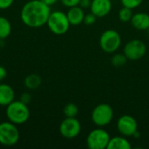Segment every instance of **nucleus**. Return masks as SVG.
<instances>
[{
	"instance_id": "6",
	"label": "nucleus",
	"mask_w": 149,
	"mask_h": 149,
	"mask_svg": "<svg viewBox=\"0 0 149 149\" xmlns=\"http://www.w3.org/2000/svg\"><path fill=\"white\" fill-rule=\"evenodd\" d=\"M114 116L113 107L106 103L100 104L92 112V121L100 127L109 125Z\"/></svg>"
},
{
	"instance_id": "29",
	"label": "nucleus",
	"mask_w": 149,
	"mask_h": 149,
	"mask_svg": "<svg viewBox=\"0 0 149 149\" xmlns=\"http://www.w3.org/2000/svg\"><path fill=\"white\" fill-rule=\"evenodd\" d=\"M148 32H149V29H148Z\"/></svg>"
},
{
	"instance_id": "26",
	"label": "nucleus",
	"mask_w": 149,
	"mask_h": 149,
	"mask_svg": "<svg viewBox=\"0 0 149 149\" xmlns=\"http://www.w3.org/2000/svg\"><path fill=\"white\" fill-rule=\"evenodd\" d=\"M91 3H92V0H80L79 5L83 9H86V8H90Z\"/></svg>"
},
{
	"instance_id": "15",
	"label": "nucleus",
	"mask_w": 149,
	"mask_h": 149,
	"mask_svg": "<svg viewBox=\"0 0 149 149\" xmlns=\"http://www.w3.org/2000/svg\"><path fill=\"white\" fill-rule=\"evenodd\" d=\"M107 149H131L132 146L127 137L121 136H115L111 138L109 143L107 145Z\"/></svg>"
},
{
	"instance_id": "12",
	"label": "nucleus",
	"mask_w": 149,
	"mask_h": 149,
	"mask_svg": "<svg viewBox=\"0 0 149 149\" xmlns=\"http://www.w3.org/2000/svg\"><path fill=\"white\" fill-rule=\"evenodd\" d=\"M84 9L81 8L79 5L70 7L68 11L66 12V16L68 17L69 23L71 25H79L83 23L85 17Z\"/></svg>"
},
{
	"instance_id": "11",
	"label": "nucleus",
	"mask_w": 149,
	"mask_h": 149,
	"mask_svg": "<svg viewBox=\"0 0 149 149\" xmlns=\"http://www.w3.org/2000/svg\"><path fill=\"white\" fill-rule=\"evenodd\" d=\"M112 10V0H92L90 10L97 17L107 16Z\"/></svg>"
},
{
	"instance_id": "1",
	"label": "nucleus",
	"mask_w": 149,
	"mask_h": 149,
	"mask_svg": "<svg viewBox=\"0 0 149 149\" xmlns=\"http://www.w3.org/2000/svg\"><path fill=\"white\" fill-rule=\"evenodd\" d=\"M51 12V6L41 0H31L22 7L20 18L26 26L39 28L46 24Z\"/></svg>"
},
{
	"instance_id": "17",
	"label": "nucleus",
	"mask_w": 149,
	"mask_h": 149,
	"mask_svg": "<svg viewBox=\"0 0 149 149\" xmlns=\"http://www.w3.org/2000/svg\"><path fill=\"white\" fill-rule=\"evenodd\" d=\"M11 24L4 17L0 16V39L7 38L11 33Z\"/></svg>"
},
{
	"instance_id": "25",
	"label": "nucleus",
	"mask_w": 149,
	"mask_h": 149,
	"mask_svg": "<svg viewBox=\"0 0 149 149\" xmlns=\"http://www.w3.org/2000/svg\"><path fill=\"white\" fill-rule=\"evenodd\" d=\"M20 101H22L23 103L28 105L31 100V95L29 93H23L20 96V99H19Z\"/></svg>"
},
{
	"instance_id": "14",
	"label": "nucleus",
	"mask_w": 149,
	"mask_h": 149,
	"mask_svg": "<svg viewBox=\"0 0 149 149\" xmlns=\"http://www.w3.org/2000/svg\"><path fill=\"white\" fill-rule=\"evenodd\" d=\"M15 100V92L13 88L4 83H0V106L7 107Z\"/></svg>"
},
{
	"instance_id": "19",
	"label": "nucleus",
	"mask_w": 149,
	"mask_h": 149,
	"mask_svg": "<svg viewBox=\"0 0 149 149\" xmlns=\"http://www.w3.org/2000/svg\"><path fill=\"white\" fill-rule=\"evenodd\" d=\"M127 58L126 57V55L124 53H116L113 56L111 62L112 65L115 67H121L123 65H126L127 61Z\"/></svg>"
},
{
	"instance_id": "24",
	"label": "nucleus",
	"mask_w": 149,
	"mask_h": 149,
	"mask_svg": "<svg viewBox=\"0 0 149 149\" xmlns=\"http://www.w3.org/2000/svg\"><path fill=\"white\" fill-rule=\"evenodd\" d=\"M14 3V0H0V10L9 9Z\"/></svg>"
},
{
	"instance_id": "4",
	"label": "nucleus",
	"mask_w": 149,
	"mask_h": 149,
	"mask_svg": "<svg viewBox=\"0 0 149 149\" xmlns=\"http://www.w3.org/2000/svg\"><path fill=\"white\" fill-rule=\"evenodd\" d=\"M20 138V133L17 125L10 121L0 122V144L6 147L16 145Z\"/></svg>"
},
{
	"instance_id": "7",
	"label": "nucleus",
	"mask_w": 149,
	"mask_h": 149,
	"mask_svg": "<svg viewBox=\"0 0 149 149\" xmlns=\"http://www.w3.org/2000/svg\"><path fill=\"white\" fill-rule=\"evenodd\" d=\"M111 137L103 128L92 130L86 138V145L90 149H106Z\"/></svg>"
},
{
	"instance_id": "21",
	"label": "nucleus",
	"mask_w": 149,
	"mask_h": 149,
	"mask_svg": "<svg viewBox=\"0 0 149 149\" xmlns=\"http://www.w3.org/2000/svg\"><path fill=\"white\" fill-rule=\"evenodd\" d=\"M120 1L124 7H127L131 10L139 7L143 2V0H120Z\"/></svg>"
},
{
	"instance_id": "9",
	"label": "nucleus",
	"mask_w": 149,
	"mask_h": 149,
	"mask_svg": "<svg viewBox=\"0 0 149 149\" xmlns=\"http://www.w3.org/2000/svg\"><path fill=\"white\" fill-rule=\"evenodd\" d=\"M59 133L65 139L76 138L81 131V125L76 117H66L59 125Z\"/></svg>"
},
{
	"instance_id": "22",
	"label": "nucleus",
	"mask_w": 149,
	"mask_h": 149,
	"mask_svg": "<svg viewBox=\"0 0 149 149\" xmlns=\"http://www.w3.org/2000/svg\"><path fill=\"white\" fill-rule=\"evenodd\" d=\"M96 20H97V17L94 14H93L92 12H90V13L85 15L83 23L86 25H93V24H95Z\"/></svg>"
},
{
	"instance_id": "20",
	"label": "nucleus",
	"mask_w": 149,
	"mask_h": 149,
	"mask_svg": "<svg viewBox=\"0 0 149 149\" xmlns=\"http://www.w3.org/2000/svg\"><path fill=\"white\" fill-rule=\"evenodd\" d=\"M133 15L134 14L132 12V10L127 8V7H124V6L119 10V13H118L119 19L121 22H124V23L131 21V18H132Z\"/></svg>"
},
{
	"instance_id": "5",
	"label": "nucleus",
	"mask_w": 149,
	"mask_h": 149,
	"mask_svg": "<svg viewBox=\"0 0 149 149\" xmlns=\"http://www.w3.org/2000/svg\"><path fill=\"white\" fill-rule=\"evenodd\" d=\"M121 37L120 33L113 29L105 31L100 38V48L107 53H113L120 47Z\"/></svg>"
},
{
	"instance_id": "30",
	"label": "nucleus",
	"mask_w": 149,
	"mask_h": 149,
	"mask_svg": "<svg viewBox=\"0 0 149 149\" xmlns=\"http://www.w3.org/2000/svg\"><path fill=\"white\" fill-rule=\"evenodd\" d=\"M0 122H1V121H0Z\"/></svg>"
},
{
	"instance_id": "16",
	"label": "nucleus",
	"mask_w": 149,
	"mask_h": 149,
	"mask_svg": "<svg viewBox=\"0 0 149 149\" xmlns=\"http://www.w3.org/2000/svg\"><path fill=\"white\" fill-rule=\"evenodd\" d=\"M42 83V79L39 75L36 73H31L29 74L25 77L24 84L27 89L30 90H35L38 89Z\"/></svg>"
},
{
	"instance_id": "18",
	"label": "nucleus",
	"mask_w": 149,
	"mask_h": 149,
	"mask_svg": "<svg viewBox=\"0 0 149 149\" xmlns=\"http://www.w3.org/2000/svg\"><path fill=\"white\" fill-rule=\"evenodd\" d=\"M64 114L65 117L69 118H73L76 117L79 113V107L76 104L74 103H68L64 107Z\"/></svg>"
},
{
	"instance_id": "10",
	"label": "nucleus",
	"mask_w": 149,
	"mask_h": 149,
	"mask_svg": "<svg viewBox=\"0 0 149 149\" xmlns=\"http://www.w3.org/2000/svg\"><path fill=\"white\" fill-rule=\"evenodd\" d=\"M117 129L121 135L130 137L134 136V134L138 131V124L133 116L124 114L120 117L117 121Z\"/></svg>"
},
{
	"instance_id": "23",
	"label": "nucleus",
	"mask_w": 149,
	"mask_h": 149,
	"mask_svg": "<svg viewBox=\"0 0 149 149\" xmlns=\"http://www.w3.org/2000/svg\"><path fill=\"white\" fill-rule=\"evenodd\" d=\"M59 1L62 3L63 5L70 8V7H72V6L79 5L80 0H59Z\"/></svg>"
},
{
	"instance_id": "8",
	"label": "nucleus",
	"mask_w": 149,
	"mask_h": 149,
	"mask_svg": "<svg viewBox=\"0 0 149 149\" xmlns=\"http://www.w3.org/2000/svg\"><path fill=\"white\" fill-rule=\"evenodd\" d=\"M147 52L146 44L140 39H133L127 42L123 49V53L128 60L136 61L142 58Z\"/></svg>"
},
{
	"instance_id": "13",
	"label": "nucleus",
	"mask_w": 149,
	"mask_h": 149,
	"mask_svg": "<svg viewBox=\"0 0 149 149\" xmlns=\"http://www.w3.org/2000/svg\"><path fill=\"white\" fill-rule=\"evenodd\" d=\"M131 24L138 31H147L149 29V14L146 12H137L133 15Z\"/></svg>"
},
{
	"instance_id": "2",
	"label": "nucleus",
	"mask_w": 149,
	"mask_h": 149,
	"mask_svg": "<svg viewBox=\"0 0 149 149\" xmlns=\"http://www.w3.org/2000/svg\"><path fill=\"white\" fill-rule=\"evenodd\" d=\"M5 114L9 121L15 125H23L30 118V110L26 104L20 100H13L6 107Z\"/></svg>"
},
{
	"instance_id": "27",
	"label": "nucleus",
	"mask_w": 149,
	"mask_h": 149,
	"mask_svg": "<svg viewBox=\"0 0 149 149\" xmlns=\"http://www.w3.org/2000/svg\"><path fill=\"white\" fill-rule=\"evenodd\" d=\"M7 76V70L3 65H0V82L3 81Z\"/></svg>"
},
{
	"instance_id": "3",
	"label": "nucleus",
	"mask_w": 149,
	"mask_h": 149,
	"mask_svg": "<svg viewBox=\"0 0 149 149\" xmlns=\"http://www.w3.org/2000/svg\"><path fill=\"white\" fill-rule=\"evenodd\" d=\"M46 24L49 30L55 35L65 34L71 25L66 13L60 10H55L51 12Z\"/></svg>"
},
{
	"instance_id": "28",
	"label": "nucleus",
	"mask_w": 149,
	"mask_h": 149,
	"mask_svg": "<svg viewBox=\"0 0 149 149\" xmlns=\"http://www.w3.org/2000/svg\"><path fill=\"white\" fill-rule=\"evenodd\" d=\"M42 2H44L45 4L49 5V6H52V5H54L56 3H58V0H41Z\"/></svg>"
}]
</instances>
